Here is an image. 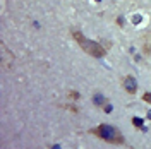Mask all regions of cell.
Segmentation results:
<instances>
[{
	"mask_svg": "<svg viewBox=\"0 0 151 149\" xmlns=\"http://www.w3.org/2000/svg\"><path fill=\"white\" fill-rule=\"evenodd\" d=\"M72 36H74V39L79 43V47L83 48L86 53H89V55H93V57H105L106 50H105L100 43H96V41H93V39H88V38L83 36L79 31H74Z\"/></svg>",
	"mask_w": 151,
	"mask_h": 149,
	"instance_id": "1",
	"label": "cell"
},
{
	"mask_svg": "<svg viewBox=\"0 0 151 149\" xmlns=\"http://www.w3.org/2000/svg\"><path fill=\"white\" fill-rule=\"evenodd\" d=\"M91 132L96 137H100L101 140H106L110 144H124V137L120 135V132L112 125H105L103 123V125H98L96 129H93Z\"/></svg>",
	"mask_w": 151,
	"mask_h": 149,
	"instance_id": "2",
	"label": "cell"
},
{
	"mask_svg": "<svg viewBox=\"0 0 151 149\" xmlns=\"http://www.w3.org/2000/svg\"><path fill=\"white\" fill-rule=\"evenodd\" d=\"M122 84H124V89L129 94H136V91H137V82H136V79L132 75H125Z\"/></svg>",
	"mask_w": 151,
	"mask_h": 149,
	"instance_id": "3",
	"label": "cell"
},
{
	"mask_svg": "<svg viewBox=\"0 0 151 149\" xmlns=\"http://www.w3.org/2000/svg\"><path fill=\"white\" fill-rule=\"evenodd\" d=\"M93 101H98V103H94V105H98V106H101L103 103H106V101L103 100V98L100 96V94H96V96H93Z\"/></svg>",
	"mask_w": 151,
	"mask_h": 149,
	"instance_id": "4",
	"label": "cell"
},
{
	"mask_svg": "<svg viewBox=\"0 0 151 149\" xmlns=\"http://www.w3.org/2000/svg\"><path fill=\"white\" fill-rule=\"evenodd\" d=\"M132 125H134V127H139L141 130H144V127H142V120H139V118H132Z\"/></svg>",
	"mask_w": 151,
	"mask_h": 149,
	"instance_id": "5",
	"label": "cell"
},
{
	"mask_svg": "<svg viewBox=\"0 0 151 149\" xmlns=\"http://www.w3.org/2000/svg\"><path fill=\"white\" fill-rule=\"evenodd\" d=\"M69 98H70V100H79L81 96H79V94L76 93V91H72V93H69Z\"/></svg>",
	"mask_w": 151,
	"mask_h": 149,
	"instance_id": "6",
	"label": "cell"
},
{
	"mask_svg": "<svg viewBox=\"0 0 151 149\" xmlns=\"http://www.w3.org/2000/svg\"><path fill=\"white\" fill-rule=\"evenodd\" d=\"M142 100H144V101H148V103H151V93H144V94H142Z\"/></svg>",
	"mask_w": 151,
	"mask_h": 149,
	"instance_id": "7",
	"label": "cell"
},
{
	"mask_svg": "<svg viewBox=\"0 0 151 149\" xmlns=\"http://www.w3.org/2000/svg\"><path fill=\"white\" fill-rule=\"evenodd\" d=\"M148 117H150V118H151V113H148Z\"/></svg>",
	"mask_w": 151,
	"mask_h": 149,
	"instance_id": "8",
	"label": "cell"
}]
</instances>
